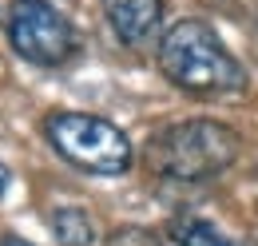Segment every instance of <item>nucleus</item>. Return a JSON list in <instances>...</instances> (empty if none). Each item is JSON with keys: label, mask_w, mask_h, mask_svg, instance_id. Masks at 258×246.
I'll use <instances>...</instances> for the list:
<instances>
[{"label": "nucleus", "mask_w": 258, "mask_h": 246, "mask_svg": "<svg viewBox=\"0 0 258 246\" xmlns=\"http://www.w3.org/2000/svg\"><path fill=\"white\" fill-rule=\"evenodd\" d=\"M0 246H36V242H24L20 234H4V238H0Z\"/></svg>", "instance_id": "nucleus-8"}, {"label": "nucleus", "mask_w": 258, "mask_h": 246, "mask_svg": "<svg viewBox=\"0 0 258 246\" xmlns=\"http://www.w3.org/2000/svg\"><path fill=\"white\" fill-rule=\"evenodd\" d=\"M8 44L20 60L36 64V68H60L76 56L80 40L76 28L68 24V16L48 4V0H12L8 16Z\"/></svg>", "instance_id": "nucleus-4"}, {"label": "nucleus", "mask_w": 258, "mask_h": 246, "mask_svg": "<svg viewBox=\"0 0 258 246\" xmlns=\"http://www.w3.org/2000/svg\"><path fill=\"white\" fill-rule=\"evenodd\" d=\"M171 238H175L179 246H242V242H234V238H226L215 222L195 218V215L171 218Z\"/></svg>", "instance_id": "nucleus-7"}, {"label": "nucleus", "mask_w": 258, "mask_h": 246, "mask_svg": "<svg viewBox=\"0 0 258 246\" xmlns=\"http://www.w3.org/2000/svg\"><path fill=\"white\" fill-rule=\"evenodd\" d=\"M242 151V135L219 119H183L155 131L143 147V163L167 183H207L219 179Z\"/></svg>", "instance_id": "nucleus-1"}, {"label": "nucleus", "mask_w": 258, "mask_h": 246, "mask_svg": "<svg viewBox=\"0 0 258 246\" xmlns=\"http://www.w3.org/2000/svg\"><path fill=\"white\" fill-rule=\"evenodd\" d=\"M44 139L72 167H80L88 175H103V179L127 175L131 159H135L127 135L111 119H99V115H88V111H52V115H44Z\"/></svg>", "instance_id": "nucleus-3"}, {"label": "nucleus", "mask_w": 258, "mask_h": 246, "mask_svg": "<svg viewBox=\"0 0 258 246\" xmlns=\"http://www.w3.org/2000/svg\"><path fill=\"white\" fill-rule=\"evenodd\" d=\"M48 222H52V234L60 238V246H92L96 242V226H92L88 211H80V207H56Z\"/></svg>", "instance_id": "nucleus-6"}, {"label": "nucleus", "mask_w": 258, "mask_h": 246, "mask_svg": "<svg viewBox=\"0 0 258 246\" xmlns=\"http://www.w3.org/2000/svg\"><path fill=\"white\" fill-rule=\"evenodd\" d=\"M8 179H12V175H8V167H4V163H0V195H4V191H8Z\"/></svg>", "instance_id": "nucleus-9"}, {"label": "nucleus", "mask_w": 258, "mask_h": 246, "mask_svg": "<svg viewBox=\"0 0 258 246\" xmlns=\"http://www.w3.org/2000/svg\"><path fill=\"white\" fill-rule=\"evenodd\" d=\"M103 16L119 44L143 48L163 24V0H103Z\"/></svg>", "instance_id": "nucleus-5"}, {"label": "nucleus", "mask_w": 258, "mask_h": 246, "mask_svg": "<svg viewBox=\"0 0 258 246\" xmlns=\"http://www.w3.org/2000/svg\"><path fill=\"white\" fill-rule=\"evenodd\" d=\"M159 72L191 95H230L246 88L242 64L203 20H179L159 44Z\"/></svg>", "instance_id": "nucleus-2"}]
</instances>
